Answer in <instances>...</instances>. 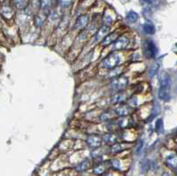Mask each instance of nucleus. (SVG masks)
<instances>
[{"label": "nucleus", "mask_w": 177, "mask_h": 176, "mask_svg": "<svg viewBox=\"0 0 177 176\" xmlns=\"http://www.w3.org/2000/svg\"><path fill=\"white\" fill-rule=\"evenodd\" d=\"M159 79H160V88L159 90V97L161 100L167 101V100L170 99L171 77L167 73L162 72Z\"/></svg>", "instance_id": "nucleus-1"}, {"label": "nucleus", "mask_w": 177, "mask_h": 176, "mask_svg": "<svg viewBox=\"0 0 177 176\" xmlns=\"http://www.w3.org/2000/svg\"><path fill=\"white\" fill-rule=\"evenodd\" d=\"M121 63V57L117 53H112L104 59V66L107 69H113Z\"/></svg>", "instance_id": "nucleus-2"}, {"label": "nucleus", "mask_w": 177, "mask_h": 176, "mask_svg": "<svg viewBox=\"0 0 177 176\" xmlns=\"http://www.w3.org/2000/svg\"><path fill=\"white\" fill-rule=\"evenodd\" d=\"M158 50H157V47L154 44V43L151 41L147 39L144 43V53L147 58H154L156 54H157Z\"/></svg>", "instance_id": "nucleus-3"}, {"label": "nucleus", "mask_w": 177, "mask_h": 176, "mask_svg": "<svg viewBox=\"0 0 177 176\" xmlns=\"http://www.w3.org/2000/svg\"><path fill=\"white\" fill-rule=\"evenodd\" d=\"M127 83H128V79L124 76H121V77L114 78L112 82V87L114 89H119L122 90L123 88L127 87Z\"/></svg>", "instance_id": "nucleus-4"}, {"label": "nucleus", "mask_w": 177, "mask_h": 176, "mask_svg": "<svg viewBox=\"0 0 177 176\" xmlns=\"http://www.w3.org/2000/svg\"><path fill=\"white\" fill-rule=\"evenodd\" d=\"M129 44V39L126 36H122L118 37L116 41L113 43V50H124L127 48Z\"/></svg>", "instance_id": "nucleus-5"}, {"label": "nucleus", "mask_w": 177, "mask_h": 176, "mask_svg": "<svg viewBox=\"0 0 177 176\" xmlns=\"http://www.w3.org/2000/svg\"><path fill=\"white\" fill-rule=\"evenodd\" d=\"M87 143L89 147L96 149L101 146L102 143V138L98 135H90L87 138Z\"/></svg>", "instance_id": "nucleus-6"}, {"label": "nucleus", "mask_w": 177, "mask_h": 176, "mask_svg": "<svg viewBox=\"0 0 177 176\" xmlns=\"http://www.w3.org/2000/svg\"><path fill=\"white\" fill-rule=\"evenodd\" d=\"M90 21V17L88 15H82L78 18L75 22V25H74V28H83L84 27H86L88 24V22Z\"/></svg>", "instance_id": "nucleus-7"}, {"label": "nucleus", "mask_w": 177, "mask_h": 176, "mask_svg": "<svg viewBox=\"0 0 177 176\" xmlns=\"http://www.w3.org/2000/svg\"><path fill=\"white\" fill-rule=\"evenodd\" d=\"M109 31H110V27L109 26H107V25L103 26L102 28H99V30L98 31V33L96 35V40L97 41L102 40L105 36H107V34L109 33Z\"/></svg>", "instance_id": "nucleus-8"}, {"label": "nucleus", "mask_w": 177, "mask_h": 176, "mask_svg": "<svg viewBox=\"0 0 177 176\" xmlns=\"http://www.w3.org/2000/svg\"><path fill=\"white\" fill-rule=\"evenodd\" d=\"M129 110L130 109H129V107L127 105H121L115 109V113L117 115L121 116V117H124V116H127L129 114V112H130Z\"/></svg>", "instance_id": "nucleus-9"}, {"label": "nucleus", "mask_w": 177, "mask_h": 176, "mask_svg": "<svg viewBox=\"0 0 177 176\" xmlns=\"http://www.w3.org/2000/svg\"><path fill=\"white\" fill-rule=\"evenodd\" d=\"M127 94L125 93L124 91H121L119 93L115 94L112 98V104H117V103H122V101H124L126 99Z\"/></svg>", "instance_id": "nucleus-10"}, {"label": "nucleus", "mask_w": 177, "mask_h": 176, "mask_svg": "<svg viewBox=\"0 0 177 176\" xmlns=\"http://www.w3.org/2000/svg\"><path fill=\"white\" fill-rule=\"evenodd\" d=\"M119 37V33L115 32V33L110 34L107 36H105V40L103 41V44L104 45H109V44H112L116 41V39Z\"/></svg>", "instance_id": "nucleus-11"}, {"label": "nucleus", "mask_w": 177, "mask_h": 176, "mask_svg": "<svg viewBox=\"0 0 177 176\" xmlns=\"http://www.w3.org/2000/svg\"><path fill=\"white\" fill-rule=\"evenodd\" d=\"M144 28V31L146 34H149V35H153L155 33V27L154 25L151 23V21H146L143 26Z\"/></svg>", "instance_id": "nucleus-12"}, {"label": "nucleus", "mask_w": 177, "mask_h": 176, "mask_svg": "<svg viewBox=\"0 0 177 176\" xmlns=\"http://www.w3.org/2000/svg\"><path fill=\"white\" fill-rule=\"evenodd\" d=\"M46 18H47V14H46V13H44V12L39 13L38 15L36 17V20H35L36 26H37V27H41V26H42V25L44 23V21H45Z\"/></svg>", "instance_id": "nucleus-13"}, {"label": "nucleus", "mask_w": 177, "mask_h": 176, "mask_svg": "<svg viewBox=\"0 0 177 176\" xmlns=\"http://www.w3.org/2000/svg\"><path fill=\"white\" fill-rule=\"evenodd\" d=\"M1 13H2L3 16L6 17V18H10L12 15V10L11 9V7L5 6L1 8Z\"/></svg>", "instance_id": "nucleus-14"}, {"label": "nucleus", "mask_w": 177, "mask_h": 176, "mask_svg": "<svg viewBox=\"0 0 177 176\" xmlns=\"http://www.w3.org/2000/svg\"><path fill=\"white\" fill-rule=\"evenodd\" d=\"M104 141L106 143H109V144H112V143H116V136H114L113 134H107V135H105V137H104Z\"/></svg>", "instance_id": "nucleus-15"}, {"label": "nucleus", "mask_w": 177, "mask_h": 176, "mask_svg": "<svg viewBox=\"0 0 177 176\" xmlns=\"http://www.w3.org/2000/svg\"><path fill=\"white\" fill-rule=\"evenodd\" d=\"M89 166H90V162L87 159L83 161L80 165H78L76 169H77V171H79V172H83V171L88 170V168H89Z\"/></svg>", "instance_id": "nucleus-16"}, {"label": "nucleus", "mask_w": 177, "mask_h": 176, "mask_svg": "<svg viewBox=\"0 0 177 176\" xmlns=\"http://www.w3.org/2000/svg\"><path fill=\"white\" fill-rule=\"evenodd\" d=\"M166 163L170 167H173L174 169H175V166H176V157H175V155L169 156L166 159Z\"/></svg>", "instance_id": "nucleus-17"}, {"label": "nucleus", "mask_w": 177, "mask_h": 176, "mask_svg": "<svg viewBox=\"0 0 177 176\" xmlns=\"http://www.w3.org/2000/svg\"><path fill=\"white\" fill-rule=\"evenodd\" d=\"M127 19L128 21L132 22V23L133 22H136L138 20V14H137L136 12H129L127 13Z\"/></svg>", "instance_id": "nucleus-18"}, {"label": "nucleus", "mask_w": 177, "mask_h": 176, "mask_svg": "<svg viewBox=\"0 0 177 176\" xmlns=\"http://www.w3.org/2000/svg\"><path fill=\"white\" fill-rule=\"evenodd\" d=\"M105 172V167L104 164H99L98 165H97L94 168V173L97 174H101Z\"/></svg>", "instance_id": "nucleus-19"}, {"label": "nucleus", "mask_w": 177, "mask_h": 176, "mask_svg": "<svg viewBox=\"0 0 177 176\" xmlns=\"http://www.w3.org/2000/svg\"><path fill=\"white\" fill-rule=\"evenodd\" d=\"M13 2L20 9H22L26 6V0H13Z\"/></svg>", "instance_id": "nucleus-20"}, {"label": "nucleus", "mask_w": 177, "mask_h": 176, "mask_svg": "<svg viewBox=\"0 0 177 176\" xmlns=\"http://www.w3.org/2000/svg\"><path fill=\"white\" fill-rule=\"evenodd\" d=\"M50 6V0H41V8L43 10L48 9Z\"/></svg>", "instance_id": "nucleus-21"}, {"label": "nucleus", "mask_w": 177, "mask_h": 176, "mask_svg": "<svg viewBox=\"0 0 177 176\" xmlns=\"http://www.w3.org/2000/svg\"><path fill=\"white\" fill-rule=\"evenodd\" d=\"M122 150H123L122 144H114L112 147V152H119V151H121Z\"/></svg>", "instance_id": "nucleus-22"}, {"label": "nucleus", "mask_w": 177, "mask_h": 176, "mask_svg": "<svg viewBox=\"0 0 177 176\" xmlns=\"http://www.w3.org/2000/svg\"><path fill=\"white\" fill-rule=\"evenodd\" d=\"M73 0H60V4L62 7H64V8H67V7H69V6H71V4H72Z\"/></svg>", "instance_id": "nucleus-23"}, {"label": "nucleus", "mask_w": 177, "mask_h": 176, "mask_svg": "<svg viewBox=\"0 0 177 176\" xmlns=\"http://www.w3.org/2000/svg\"><path fill=\"white\" fill-rule=\"evenodd\" d=\"M156 129H157L158 132L160 133L163 131V124H162V121L161 120H159V121H157V123H156Z\"/></svg>", "instance_id": "nucleus-24"}, {"label": "nucleus", "mask_w": 177, "mask_h": 176, "mask_svg": "<svg viewBox=\"0 0 177 176\" xmlns=\"http://www.w3.org/2000/svg\"><path fill=\"white\" fill-rule=\"evenodd\" d=\"M127 125H128V121H127V119L126 118H122V120L119 121V126L122 127H127Z\"/></svg>", "instance_id": "nucleus-25"}, {"label": "nucleus", "mask_w": 177, "mask_h": 176, "mask_svg": "<svg viewBox=\"0 0 177 176\" xmlns=\"http://www.w3.org/2000/svg\"><path fill=\"white\" fill-rule=\"evenodd\" d=\"M158 67H159V66H158V65H154V66H152V68L151 69V76H154L155 74H157V71H158Z\"/></svg>", "instance_id": "nucleus-26"}, {"label": "nucleus", "mask_w": 177, "mask_h": 176, "mask_svg": "<svg viewBox=\"0 0 177 176\" xmlns=\"http://www.w3.org/2000/svg\"><path fill=\"white\" fill-rule=\"evenodd\" d=\"M110 118H111L110 113H109V112H105L103 115L100 117V120L104 121H106V120H108V119H110Z\"/></svg>", "instance_id": "nucleus-27"}, {"label": "nucleus", "mask_w": 177, "mask_h": 176, "mask_svg": "<svg viewBox=\"0 0 177 176\" xmlns=\"http://www.w3.org/2000/svg\"><path fill=\"white\" fill-rule=\"evenodd\" d=\"M112 165H113L115 168H118V169H119V168L121 167V163H120V161H119V160H117V159L113 160V161H112Z\"/></svg>", "instance_id": "nucleus-28"}, {"label": "nucleus", "mask_w": 177, "mask_h": 176, "mask_svg": "<svg viewBox=\"0 0 177 176\" xmlns=\"http://www.w3.org/2000/svg\"><path fill=\"white\" fill-rule=\"evenodd\" d=\"M143 145H144V141H140V143H139V145H138V148H137V152L140 151V150L142 149Z\"/></svg>", "instance_id": "nucleus-29"}, {"label": "nucleus", "mask_w": 177, "mask_h": 176, "mask_svg": "<svg viewBox=\"0 0 177 176\" xmlns=\"http://www.w3.org/2000/svg\"><path fill=\"white\" fill-rule=\"evenodd\" d=\"M144 3H147V4H151V0H142Z\"/></svg>", "instance_id": "nucleus-30"}, {"label": "nucleus", "mask_w": 177, "mask_h": 176, "mask_svg": "<svg viewBox=\"0 0 177 176\" xmlns=\"http://www.w3.org/2000/svg\"><path fill=\"white\" fill-rule=\"evenodd\" d=\"M162 176H172L169 173H164L163 174H162Z\"/></svg>", "instance_id": "nucleus-31"}]
</instances>
